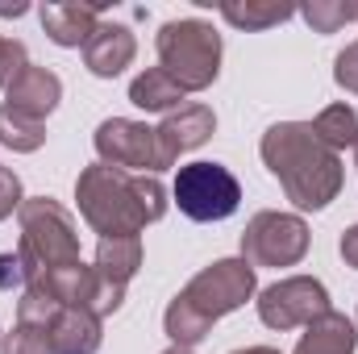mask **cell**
I'll return each mask as SVG.
<instances>
[{
    "instance_id": "cell-1",
    "label": "cell",
    "mask_w": 358,
    "mask_h": 354,
    "mask_svg": "<svg viewBox=\"0 0 358 354\" xmlns=\"http://www.w3.org/2000/svg\"><path fill=\"white\" fill-rule=\"evenodd\" d=\"M259 155L267 163V171L279 179L283 196L300 208V213H317L329 208L342 192V155H334L308 121H275L263 142Z\"/></svg>"
},
{
    "instance_id": "cell-2",
    "label": "cell",
    "mask_w": 358,
    "mask_h": 354,
    "mask_svg": "<svg viewBox=\"0 0 358 354\" xmlns=\"http://www.w3.org/2000/svg\"><path fill=\"white\" fill-rule=\"evenodd\" d=\"M76 200H80V217L100 238H129V234L142 238V229L150 221H163L171 204L159 176H129L104 163H92L80 171Z\"/></svg>"
},
{
    "instance_id": "cell-3",
    "label": "cell",
    "mask_w": 358,
    "mask_h": 354,
    "mask_svg": "<svg viewBox=\"0 0 358 354\" xmlns=\"http://www.w3.org/2000/svg\"><path fill=\"white\" fill-rule=\"evenodd\" d=\"M255 292H259V271L246 259H217L213 267H204L200 275H192L183 283V292L163 313V330H167L171 346L204 342L208 330L221 317L238 313Z\"/></svg>"
},
{
    "instance_id": "cell-4",
    "label": "cell",
    "mask_w": 358,
    "mask_h": 354,
    "mask_svg": "<svg viewBox=\"0 0 358 354\" xmlns=\"http://www.w3.org/2000/svg\"><path fill=\"white\" fill-rule=\"evenodd\" d=\"M17 221H21L17 255L29 267V283L55 267L80 263V229H76V217L59 200L25 196V204L17 208Z\"/></svg>"
},
{
    "instance_id": "cell-5",
    "label": "cell",
    "mask_w": 358,
    "mask_h": 354,
    "mask_svg": "<svg viewBox=\"0 0 358 354\" xmlns=\"http://www.w3.org/2000/svg\"><path fill=\"white\" fill-rule=\"evenodd\" d=\"M159 67L176 80L183 92H204L221 76V34L200 17L167 21L155 38Z\"/></svg>"
},
{
    "instance_id": "cell-6",
    "label": "cell",
    "mask_w": 358,
    "mask_h": 354,
    "mask_svg": "<svg viewBox=\"0 0 358 354\" xmlns=\"http://www.w3.org/2000/svg\"><path fill=\"white\" fill-rule=\"evenodd\" d=\"M171 200L179 204V213L187 221H225L238 213L242 204V183L238 176L225 167V163H187L176 171V183H171Z\"/></svg>"
},
{
    "instance_id": "cell-7",
    "label": "cell",
    "mask_w": 358,
    "mask_h": 354,
    "mask_svg": "<svg viewBox=\"0 0 358 354\" xmlns=\"http://www.w3.org/2000/svg\"><path fill=\"white\" fill-rule=\"evenodd\" d=\"M313 246V234L300 213H275L263 208L246 221L242 234V259L255 267H296Z\"/></svg>"
},
{
    "instance_id": "cell-8",
    "label": "cell",
    "mask_w": 358,
    "mask_h": 354,
    "mask_svg": "<svg viewBox=\"0 0 358 354\" xmlns=\"http://www.w3.org/2000/svg\"><path fill=\"white\" fill-rule=\"evenodd\" d=\"M92 146H96V155H100L104 167H117V171H129V176H159V171H163L159 134H155V125H146V121L108 117V121L96 125Z\"/></svg>"
},
{
    "instance_id": "cell-9",
    "label": "cell",
    "mask_w": 358,
    "mask_h": 354,
    "mask_svg": "<svg viewBox=\"0 0 358 354\" xmlns=\"http://www.w3.org/2000/svg\"><path fill=\"white\" fill-rule=\"evenodd\" d=\"M255 304H259V321L267 330L287 334V330H300V325L317 321L321 313H329V288L313 275H287V279L263 288Z\"/></svg>"
},
{
    "instance_id": "cell-10",
    "label": "cell",
    "mask_w": 358,
    "mask_h": 354,
    "mask_svg": "<svg viewBox=\"0 0 358 354\" xmlns=\"http://www.w3.org/2000/svg\"><path fill=\"white\" fill-rule=\"evenodd\" d=\"M217 129V113L208 104H183L176 113L163 117V125H155L159 134V159H163V171H171L179 163V155L204 146Z\"/></svg>"
},
{
    "instance_id": "cell-11",
    "label": "cell",
    "mask_w": 358,
    "mask_h": 354,
    "mask_svg": "<svg viewBox=\"0 0 358 354\" xmlns=\"http://www.w3.org/2000/svg\"><path fill=\"white\" fill-rule=\"evenodd\" d=\"M59 100H63V80L55 71L38 67V63H25L13 76V84L4 88V104L8 108H17L25 117H38V121H46L59 108Z\"/></svg>"
},
{
    "instance_id": "cell-12",
    "label": "cell",
    "mask_w": 358,
    "mask_h": 354,
    "mask_svg": "<svg viewBox=\"0 0 358 354\" xmlns=\"http://www.w3.org/2000/svg\"><path fill=\"white\" fill-rule=\"evenodd\" d=\"M134 55H138V38L121 21H100L92 42L84 46V63L96 80H117L134 63Z\"/></svg>"
},
{
    "instance_id": "cell-13",
    "label": "cell",
    "mask_w": 358,
    "mask_h": 354,
    "mask_svg": "<svg viewBox=\"0 0 358 354\" xmlns=\"http://www.w3.org/2000/svg\"><path fill=\"white\" fill-rule=\"evenodd\" d=\"M100 13L104 4H76V0H63V4H46L42 8V29L55 46L63 50H76V46H88L96 25H100Z\"/></svg>"
},
{
    "instance_id": "cell-14",
    "label": "cell",
    "mask_w": 358,
    "mask_h": 354,
    "mask_svg": "<svg viewBox=\"0 0 358 354\" xmlns=\"http://www.w3.org/2000/svg\"><path fill=\"white\" fill-rule=\"evenodd\" d=\"M46 338L55 354H96L104 342V321L92 309H59L46 325Z\"/></svg>"
},
{
    "instance_id": "cell-15",
    "label": "cell",
    "mask_w": 358,
    "mask_h": 354,
    "mask_svg": "<svg viewBox=\"0 0 358 354\" xmlns=\"http://www.w3.org/2000/svg\"><path fill=\"white\" fill-rule=\"evenodd\" d=\"M358 351V325L346 313H321L317 321L304 325L296 354H355Z\"/></svg>"
},
{
    "instance_id": "cell-16",
    "label": "cell",
    "mask_w": 358,
    "mask_h": 354,
    "mask_svg": "<svg viewBox=\"0 0 358 354\" xmlns=\"http://www.w3.org/2000/svg\"><path fill=\"white\" fill-rule=\"evenodd\" d=\"M92 267H96V275L104 283L125 288L138 275V267H142V238L138 234H129V238H100L96 242V263Z\"/></svg>"
},
{
    "instance_id": "cell-17",
    "label": "cell",
    "mask_w": 358,
    "mask_h": 354,
    "mask_svg": "<svg viewBox=\"0 0 358 354\" xmlns=\"http://www.w3.org/2000/svg\"><path fill=\"white\" fill-rule=\"evenodd\" d=\"M183 96H187V92L179 88L163 67H146V71L129 84V100H134L138 108H146V113H176V108H183Z\"/></svg>"
},
{
    "instance_id": "cell-18",
    "label": "cell",
    "mask_w": 358,
    "mask_h": 354,
    "mask_svg": "<svg viewBox=\"0 0 358 354\" xmlns=\"http://www.w3.org/2000/svg\"><path fill=\"white\" fill-rule=\"evenodd\" d=\"M221 17H225L234 29L259 34V29L283 25L287 17H296V4H283V0H225V4H221Z\"/></svg>"
},
{
    "instance_id": "cell-19",
    "label": "cell",
    "mask_w": 358,
    "mask_h": 354,
    "mask_svg": "<svg viewBox=\"0 0 358 354\" xmlns=\"http://www.w3.org/2000/svg\"><path fill=\"white\" fill-rule=\"evenodd\" d=\"M308 125H313V134H317L334 155H342V150L358 146V113H355V104H329V108H321Z\"/></svg>"
},
{
    "instance_id": "cell-20",
    "label": "cell",
    "mask_w": 358,
    "mask_h": 354,
    "mask_svg": "<svg viewBox=\"0 0 358 354\" xmlns=\"http://www.w3.org/2000/svg\"><path fill=\"white\" fill-rule=\"evenodd\" d=\"M0 146H8L13 155H34L46 146V121L25 117L8 104H0Z\"/></svg>"
},
{
    "instance_id": "cell-21",
    "label": "cell",
    "mask_w": 358,
    "mask_h": 354,
    "mask_svg": "<svg viewBox=\"0 0 358 354\" xmlns=\"http://www.w3.org/2000/svg\"><path fill=\"white\" fill-rule=\"evenodd\" d=\"M313 34H338L342 25L358 21V0H308L296 8Z\"/></svg>"
},
{
    "instance_id": "cell-22",
    "label": "cell",
    "mask_w": 358,
    "mask_h": 354,
    "mask_svg": "<svg viewBox=\"0 0 358 354\" xmlns=\"http://www.w3.org/2000/svg\"><path fill=\"white\" fill-rule=\"evenodd\" d=\"M0 354H55L50 351V338H46V330H38V325H13L4 338H0Z\"/></svg>"
},
{
    "instance_id": "cell-23",
    "label": "cell",
    "mask_w": 358,
    "mask_h": 354,
    "mask_svg": "<svg viewBox=\"0 0 358 354\" xmlns=\"http://www.w3.org/2000/svg\"><path fill=\"white\" fill-rule=\"evenodd\" d=\"M25 63H29L25 42H17V38H4V34H0V88H8V84H13V76H17Z\"/></svg>"
},
{
    "instance_id": "cell-24",
    "label": "cell",
    "mask_w": 358,
    "mask_h": 354,
    "mask_svg": "<svg viewBox=\"0 0 358 354\" xmlns=\"http://www.w3.org/2000/svg\"><path fill=\"white\" fill-rule=\"evenodd\" d=\"M29 288V267L17 250L0 255V292H25Z\"/></svg>"
},
{
    "instance_id": "cell-25",
    "label": "cell",
    "mask_w": 358,
    "mask_h": 354,
    "mask_svg": "<svg viewBox=\"0 0 358 354\" xmlns=\"http://www.w3.org/2000/svg\"><path fill=\"white\" fill-rule=\"evenodd\" d=\"M334 80H338V88H346V92L358 96V42H350L346 50H338V59H334Z\"/></svg>"
},
{
    "instance_id": "cell-26",
    "label": "cell",
    "mask_w": 358,
    "mask_h": 354,
    "mask_svg": "<svg viewBox=\"0 0 358 354\" xmlns=\"http://www.w3.org/2000/svg\"><path fill=\"white\" fill-rule=\"evenodd\" d=\"M21 204H25V192H21V179H17V171L0 167V221H4V217H13Z\"/></svg>"
},
{
    "instance_id": "cell-27",
    "label": "cell",
    "mask_w": 358,
    "mask_h": 354,
    "mask_svg": "<svg viewBox=\"0 0 358 354\" xmlns=\"http://www.w3.org/2000/svg\"><path fill=\"white\" fill-rule=\"evenodd\" d=\"M338 250H342V259H346V267H355V271H358V225H350V229L342 234Z\"/></svg>"
},
{
    "instance_id": "cell-28",
    "label": "cell",
    "mask_w": 358,
    "mask_h": 354,
    "mask_svg": "<svg viewBox=\"0 0 358 354\" xmlns=\"http://www.w3.org/2000/svg\"><path fill=\"white\" fill-rule=\"evenodd\" d=\"M234 354H283V351H275V346H242V351H234Z\"/></svg>"
},
{
    "instance_id": "cell-29",
    "label": "cell",
    "mask_w": 358,
    "mask_h": 354,
    "mask_svg": "<svg viewBox=\"0 0 358 354\" xmlns=\"http://www.w3.org/2000/svg\"><path fill=\"white\" fill-rule=\"evenodd\" d=\"M163 354H192V346H171V351H163Z\"/></svg>"
},
{
    "instance_id": "cell-30",
    "label": "cell",
    "mask_w": 358,
    "mask_h": 354,
    "mask_svg": "<svg viewBox=\"0 0 358 354\" xmlns=\"http://www.w3.org/2000/svg\"><path fill=\"white\" fill-rule=\"evenodd\" d=\"M355 155H358V146H355Z\"/></svg>"
},
{
    "instance_id": "cell-31",
    "label": "cell",
    "mask_w": 358,
    "mask_h": 354,
    "mask_svg": "<svg viewBox=\"0 0 358 354\" xmlns=\"http://www.w3.org/2000/svg\"><path fill=\"white\" fill-rule=\"evenodd\" d=\"M0 338H4V334H0Z\"/></svg>"
}]
</instances>
